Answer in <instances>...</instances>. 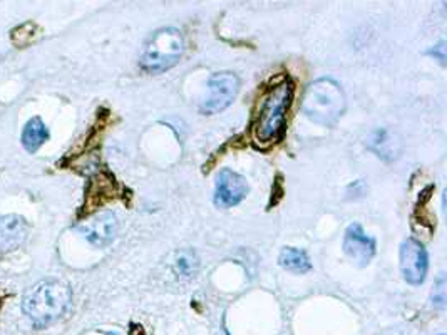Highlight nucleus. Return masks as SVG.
Wrapping results in <instances>:
<instances>
[{
	"label": "nucleus",
	"mask_w": 447,
	"mask_h": 335,
	"mask_svg": "<svg viewBox=\"0 0 447 335\" xmlns=\"http://www.w3.org/2000/svg\"><path fill=\"white\" fill-rule=\"evenodd\" d=\"M73 293L67 284L61 280H42L25 292L22 310L37 329H44L66 314Z\"/></svg>",
	"instance_id": "1"
},
{
	"label": "nucleus",
	"mask_w": 447,
	"mask_h": 335,
	"mask_svg": "<svg viewBox=\"0 0 447 335\" xmlns=\"http://www.w3.org/2000/svg\"><path fill=\"white\" fill-rule=\"evenodd\" d=\"M302 109L310 121L327 127L333 126L345 111V94L339 82L322 77L307 88Z\"/></svg>",
	"instance_id": "2"
},
{
	"label": "nucleus",
	"mask_w": 447,
	"mask_h": 335,
	"mask_svg": "<svg viewBox=\"0 0 447 335\" xmlns=\"http://www.w3.org/2000/svg\"><path fill=\"white\" fill-rule=\"evenodd\" d=\"M293 84L283 81L273 86L268 94L263 97L257 121H255V136L261 142L278 141L285 133V119L287 111L293 101Z\"/></svg>",
	"instance_id": "3"
},
{
	"label": "nucleus",
	"mask_w": 447,
	"mask_h": 335,
	"mask_svg": "<svg viewBox=\"0 0 447 335\" xmlns=\"http://www.w3.org/2000/svg\"><path fill=\"white\" fill-rule=\"evenodd\" d=\"M185 52V39L178 29H161L149 37L141 55L142 69L148 73H163L171 69Z\"/></svg>",
	"instance_id": "4"
},
{
	"label": "nucleus",
	"mask_w": 447,
	"mask_h": 335,
	"mask_svg": "<svg viewBox=\"0 0 447 335\" xmlns=\"http://www.w3.org/2000/svg\"><path fill=\"white\" fill-rule=\"evenodd\" d=\"M209 97L203 103V114H216L233 103L240 91V79L233 73H216L208 82Z\"/></svg>",
	"instance_id": "5"
},
{
	"label": "nucleus",
	"mask_w": 447,
	"mask_h": 335,
	"mask_svg": "<svg viewBox=\"0 0 447 335\" xmlns=\"http://www.w3.org/2000/svg\"><path fill=\"white\" fill-rule=\"evenodd\" d=\"M429 257L424 245L416 238H407L400 245V272L411 285H420L426 280Z\"/></svg>",
	"instance_id": "6"
},
{
	"label": "nucleus",
	"mask_w": 447,
	"mask_h": 335,
	"mask_svg": "<svg viewBox=\"0 0 447 335\" xmlns=\"http://www.w3.org/2000/svg\"><path fill=\"white\" fill-rule=\"evenodd\" d=\"M248 195V183L238 173L221 169L215 183V205L218 208H231L242 203Z\"/></svg>",
	"instance_id": "7"
},
{
	"label": "nucleus",
	"mask_w": 447,
	"mask_h": 335,
	"mask_svg": "<svg viewBox=\"0 0 447 335\" xmlns=\"http://www.w3.org/2000/svg\"><path fill=\"white\" fill-rule=\"evenodd\" d=\"M119 223L114 213L104 212L89 218L84 223L79 225V232L88 238V242L94 247H107L116 238Z\"/></svg>",
	"instance_id": "8"
},
{
	"label": "nucleus",
	"mask_w": 447,
	"mask_h": 335,
	"mask_svg": "<svg viewBox=\"0 0 447 335\" xmlns=\"http://www.w3.org/2000/svg\"><path fill=\"white\" fill-rule=\"evenodd\" d=\"M344 251L355 265L366 266L375 255V240L359 223H352L345 232Z\"/></svg>",
	"instance_id": "9"
},
{
	"label": "nucleus",
	"mask_w": 447,
	"mask_h": 335,
	"mask_svg": "<svg viewBox=\"0 0 447 335\" xmlns=\"http://www.w3.org/2000/svg\"><path fill=\"white\" fill-rule=\"evenodd\" d=\"M29 225L18 214L0 216V251H14L27 240Z\"/></svg>",
	"instance_id": "10"
},
{
	"label": "nucleus",
	"mask_w": 447,
	"mask_h": 335,
	"mask_svg": "<svg viewBox=\"0 0 447 335\" xmlns=\"http://www.w3.org/2000/svg\"><path fill=\"white\" fill-rule=\"evenodd\" d=\"M47 139H49V129L39 116H34L32 119H29V121L25 123L21 136L22 146H24L25 151L31 154L37 153L40 149V146H42Z\"/></svg>",
	"instance_id": "11"
},
{
	"label": "nucleus",
	"mask_w": 447,
	"mask_h": 335,
	"mask_svg": "<svg viewBox=\"0 0 447 335\" xmlns=\"http://www.w3.org/2000/svg\"><path fill=\"white\" fill-rule=\"evenodd\" d=\"M278 263H280V266H283L285 270L293 273H307L311 270L309 255L303 250H300V248H283L280 257H278Z\"/></svg>",
	"instance_id": "12"
},
{
	"label": "nucleus",
	"mask_w": 447,
	"mask_h": 335,
	"mask_svg": "<svg viewBox=\"0 0 447 335\" xmlns=\"http://www.w3.org/2000/svg\"><path fill=\"white\" fill-rule=\"evenodd\" d=\"M112 193H114V183L109 182V179L104 178V176H97L96 179L91 183V188L88 191V198H86L84 210L89 212V210L99 206V198L104 197V201L106 199H111Z\"/></svg>",
	"instance_id": "13"
},
{
	"label": "nucleus",
	"mask_w": 447,
	"mask_h": 335,
	"mask_svg": "<svg viewBox=\"0 0 447 335\" xmlns=\"http://www.w3.org/2000/svg\"><path fill=\"white\" fill-rule=\"evenodd\" d=\"M397 141H394V134L389 133L385 129L375 131L374 136L370 139V149L374 153H377V156L381 158H396L399 149L396 148Z\"/></svg>",
	"instance_id": "14"
},
{
	"label": "nucleus",
	"mask_w": 447,
	"mask_h": 335,
	"mask_svg": "<svg viewBox=\"0 0 447 335\" xmlns=\"http://www.w3.org/2000/svg\"><path fill=\"white\" fill-rule=\"evenodd\" d=\"M39 34V27L34 22H25V24L17 25L12 32H10V39L16 44L17 47H27L29 44H32V40L36 39Z\"/></svg>",
	"instance_id": "15"
},
{
	"label": "nucleus",
	"mask_w": 447,
	"mask_h": 335,
	"mask_svg": "<svg viewBox=\"0 0 447 335\" xmlns=\"http://www.w3.org/2000/svg\"><path fill=\"white\" fill-rule=\"evenodd\" d=\"M194 269H196L194 255L191 253V251H183V253H179L178 260H176V270L181 275H185V277H191V275L194 273Z\"/></svg>",
	"instance_id": "16"
},
{
	"label": "nucleus",
	"mask_w": 447,
	"mask_h": 335,
	"mask_svg": "<svg viewBox=\"0 0 447 335\" xmlns=\"http://www.w3.org/2000/svg\"><path fill=\"white\" fill-rule=\"evenodd\" d=\"M432 300H434V303L439 305V307H444V302H446V278L444 277H441L437 280V285H435V288H434Z\"/></svg>",
	"instance_id": "17"
},
{
	"label": "nucleus",
	"mask_w": 447,
	"mask_h": 335,
	"mask_svg": "<svg viewBox=\"0 0 447 335\" xmlns=\"http://www.w3.org/2000/svg\"><path fill=\"white\" fill-rule=\"evenodd\" d=\"M429 54L437 58L442 64H446V42H441L439 46H435L434 51H429Z\"/></svg>",
	"instance_id": "18"
},
{
	"label": "nucleus",
	"mask_w": 447,
	"mask_h": 335,
	"mask_svg": "<svg viewBox=\"0 0 447 335\" xmlns=\"http://www.w3.org/2000/svg\"><path fill=\"white\" fill-rule=\"evenodd\" d=\"M107 335H119V334H116V332H107Z\"/></svg>",
	"instance_id": "19"
}]
</instances>
